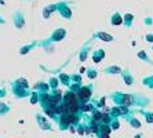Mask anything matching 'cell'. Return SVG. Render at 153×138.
Returning a JSON list of instances; mask_svg holds the SVG:
<instances>
[{
  "label": "cell",
  "instance_id": "6da1fadb",
  "mask_svg": "<svg viewBox=\"0 0 153 138\" xmlns=\"http://www.w3.org/2000/svg\"><path fill=\"white\" fill-rule=\"evenodd\" d=\"M112 101L117 106H127V108H131V106H146L149 105L150 99L143 97L142 94H130V92H113L111 95Z\"/></svg>",
  "mask_w": 153,
  "mask_h": 138
},
{
  "label": "cell",
  "instance_id": "7a4b0ae2",
  "mask_svg": "<svg viewBox=\"0 0 153 138\" xmlns=\"http://www.w3.org/2000/svg\"><path fill=\"white\" fill-rule=\"evenodd\" d=\"M77 94H79V98L82 99L83 102H87L90 99V97H91V86H84V87H80V90L77 91Z\"/></svg>",
  "mask_w": 153,
  "mask_h": 138
},
{
  "label": "cell",
  "instance_id": "3957f363",
  "mask_svg": "<svg viewBox=\"0 0 153 138\" xmlns=\"http://www.w3.org/2000/svg\"><path fill=\"white\" fill-rule=\"evenodd\" d=\"M121 78H123V80H124V83L127 86H132L135 83V79H134V76H132L131 72L128 71V69H124V71L121 72Z\"/></svg>",
  "mask_w": 153,
  "mask_h": 138
},
{
  "label": "cell",
  "instance_id": "277c9868",
  "mask_svg": "<svg viewBox=\"0 0 153 138\" xmlns=\"http://www.w3.org/2000/svg\"><path fill=\"white\" fill-rule=\"evenodd\" d=\"M94 37H98V39H101L102 42H113V36L109 35V33H105V32H98L94 35Z\"/></svg>",
  "mask_w": 153,
  "mask_h": 138
},
{
  "label": "cell",
  "instance_id": "5b68a950",
  "mask_svg": "<svg viewBox=\"0 0 153 138\" xmlns=\"http://www.w3.org/2000/svg\"><path fill=\"white\" fill-rule=\"evenodd\" d=\"M105 73H111V75H117V73H120L121 75V72H123V69H121L120 66H117V65H112V66H108V68H105Z\"/></svg>",
  "mask_w": 153,
  "mask_h": 138
},
{
  "label": "cell",
  "instance_id": "8992f818",
  "mask_svg": "<svg viewBox=\"0 0 153 138\" xmlns=\"http://www.w3.org/2000/svg\"><path fill=\"white\" fill-rule=\"evenodd\" d=\"M111 24L112 25H123V17L120 15V13H114L111 17Z\"/></svg>",
  "mask_w": 153,
  "mask_h": 138
},
{
  "label": "cell",
  "instance_id": "52a82bcc",
  "mask_svg": "<svg viewBox=\"0 0 153 138\" xmlns=\"http://www.w3.org/2000/svg\"><path fill=\"white\" fill-rule=\"evenodd\" d=\"M132 22H134V14L127 13V14L123 17V25H124V26H127V28H131Z\"/></svg>",
  "mask_w": 153,
  "mask_h": 138
},
{
  "label": "cell",
  "instance_id": "ba28073f",
  "mask_svg": "<svg viewBox=\"0 0 153 138\" xmlns=\"http://www.w3.org/2000/svg\"><path fill=\"white\" fill-rule=\"evenodd\" d=\"M103 57H105V51H103V50H97L93 55V60L95 64H98V62H101V61L103 60Z\"/></svg>",
  "mask_w": 153,
  "mask_h": 138
},
{
  "label": "cell",
  "instance_id": "9c48e42d",
  "mask_svg": "<svg viewBox=\"0 0 153 138\" xmlns=\"http://www.w3.org/2000/svg\"><path fill=\"white\" fill-rule=\"evenodd\" d=\"M142 84L145 86L146 89L153 90V75H150V76H146V78H143V79H142Z\"/></svg>",
  "mask_w": 153,
  "mask_h": 138
},
{
  "label": "cell",
  "instance_id": "30bf717a",
  "mask_svg": "<svg viewBox=\"0 0 153 138\" xmlns=\"http://www.w3.org/2000/svg\"><path fill=\"white\" fill-rule=\"evenodd\" d=\"M137 57L139 58V60H142L143 62H146V64H149V65H153V61L150 60L149 57H148V54L145 53V51H138V54H137Z\"/></svg>",
  "mask_w": 153,
  "mask_h": 138
},
{
  "label": "cell",
  "instance_id": "8fae6325",
  "mask_svg": "<svg viewBox=\"0 0 153 138\" xmlns=\"http://www.w3.org/2000/svg\"><path fill=\"white\" fill-rule=\"evenodd\" d=\"M65 35H66V32H65L64 29H57L53 35V39L54 40H61V39H64L65 37Z\"/></svg>",
  "mask_w": 153,
  "mask_h": 138
},
{
  "label": "cell",
  "instance_id": "7c38bea8",
  "mask_svg": "<svg viewBox=\"0 0 153 138\" xmlns=\"http://www.w3.org/2000/svg\"><path fill=\"white\" fill-rule=\"evenodd\" d=\"M141 113L145 116V120L148 122V123H153V112H148V110H139Z\"/></svg>",
  "mask_w": 153,
  "mask_h": 138
},
{
  "label": "cell",
  "instance_id": "4fadbf2b",
  "mask_svg": "<svg viewBox=\"0 0 153 138\" xmlns=\"http://www.w3.org/2000/svg\"><path fill=\"white\" fill-rule=\"evenodd\" d=\"M128 122H130V124H131V127H134V128H139V127H141V122H139L137 117L131 116V119H128Z\"/></svg>",
  "mask_w": 153,
  "mask_h": 138
},
{
  "label": "cell",
  "instance_id": "5bb4252c",
  "mask_svg": "<svg viewBox=\"0 0 153 138\" xmlns=\"http://www.w3.org/2000/svg\"><path fill=\"white\" fill-rule=\"evenodd\" d=\"M80 108H82V110H84V112H90V110L94 109V105H91V104H84V105H82Z\"/></svg>",
  "mask_w": 153,
  "mask_h": 138
},
{
  "label": "cell",
  "instance_id": "9a60e30c",
  "mask_svg": "<svg viewBox=\"0 0 153 138\" xmlns=\"http://www.w3.org/2000/svg\"><path fill=\"white\" fill-rule=\"evenodd\" d=\"M87 76H88L90 79H95L97 76H98V72L94 71V69H88V71H87Z\"/></svg>",
  "mask_w": 153,
  "mask_h": 138
},
{
  "label": "cell",
  "instance_id": "2e32d148",
  "mask_svg": "<svg viewBox=\"0 0 153 138\" xmlns=\"http://www.w3.org/2000/svg\"><path fill=\"white\" fill-rule=\"evenodd\" d=\"M87 55H88V48H83L80 53V61H85Z\"/></svg>",
  "mask_w": 153,
  "mask_h": 138
},
{
  "label": "cell",
  "instance_id": "e0dca14e",
  "mask_svg": "<svg viewBox=\"0 0 153 138\" xmlns=\"http://www.w3.org/2000/svg\"><path fill=\"white\" fill-rule=\"evenodd\" d=\"M145 40L148 43H153V33H148V35L145 36Z\"/></svg>",
  "mask_w": 153,
  "mask_h": 138
},
{
  "label": "cell",
  "instance_id": "ac0fdd59",
  "mask_svg": "<svg viewBox=\"0 0 153 138\" xmlns=\"http://www.w3.org/2000/svg\"><path fill=\"white\" fill-rule=\"evenodd\" d=\"M112 128H114V130H116V128H119V122L117 120L112 122Z\"/></svg>",
  "mask_w": 153,
  "mask_h": 138
},
{
  "label": "cell",
  "instance_id": "d6986e66",
  "mask_svg": "<svg viewBox=\"0 0 153 138\" xmlns=\"http://www.w3.org/2000/svg\"><path fill=\"white\" fill-rule=\"evenodd\" d=\"M145 24H146V25H152L153 21L150 19V18H146V19H145Z\"/></svg>",
  "mask_w": 153,
  "mask_h": 138
},
{
  "label": "cell",
  "instance_id": "ffe728a7",
  "mask_svg": "<svg viewBox=\"0 0 153 138\" xmlns=\"http://www.w3.org/2000/svg\"><path fill=\"white\" fill-rule=\"evenodd\" d=\"M101 138H109V134H101Z\"/></svg>",
  "mask_w": 153,
  "mask_h": 138
},
{
  "label": "cell",
  "instance_id": "44dd1931",
  "mask_svg": "<svg viewBox=\"0 0 153 138\" xmlns=\"http://www.w3.org/2000/svg\"><path fill=\"white\" fill-rule=\"evenodd\" d=\"M152 51H153V46H152Z\"/></svg>",
  "mask_w": 153,
  "mask_h": 138
}]
</instances>
